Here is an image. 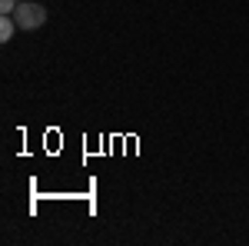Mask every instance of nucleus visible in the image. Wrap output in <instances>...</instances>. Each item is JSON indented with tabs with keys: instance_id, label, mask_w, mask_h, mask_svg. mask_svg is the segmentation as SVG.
Segmentation results:
<instances>
[{
	"instance_id": "obj_2",
	"label": "nucleus",
	"mask_w": 249,
	"mask_h": 246,
	"mask_svg": "<svg viewBox=\"0 0 249 246\" xmlns=\"http://www.w3.org/2000/svg\"><path fill=\"white\" fill-rule=\"evenodd\" d=\"M17 30H20V27H17V20H14V17H7V14H0V40H3V43L14 37Z\"/></svg>"
},
{
	"instance_id": "obj_3",
	"label": "nucleus",
	"mask_w": 249,
	"mask_h": 246,
	"mask_svg": "<svg viewBox=\"0 0 249 246\" xmlns=\"http://www.w3.org/2000/svg\"><path fill=\"white\" fill-rule=\"evenodd\" d=\"M20 3L17 0H0V14H7V17H14V10H17Z\"/></svg>"
},
{
	"instance_id": "obj_1",
	"label": "nucleus",
	"mask_w": 249,
	"mask_h": 246,
	"mask_svg": "<svg viewBox=\"0 0 249 246\" xmlns=\"http://www.w3.org/2000/svg\"><path fill=\"white\" fill-rule=\"evenodd\" d=\"M14 20H17L20 30H37L47 23V7H40V3H20L17 10H14Z\"/></svg>"
}]
</instances>
